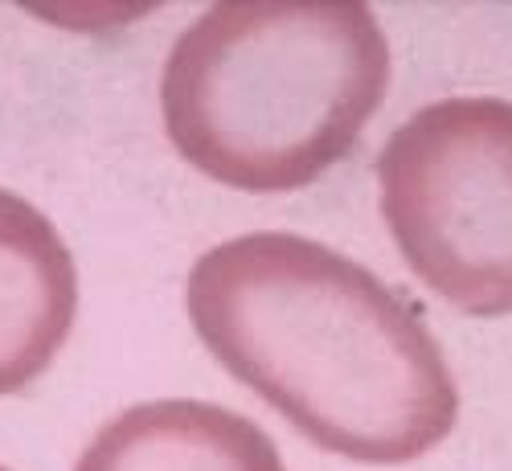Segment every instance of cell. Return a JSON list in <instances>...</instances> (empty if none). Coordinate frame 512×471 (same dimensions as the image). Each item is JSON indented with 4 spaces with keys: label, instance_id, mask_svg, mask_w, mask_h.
<instances>
[{
    "label": "cell",
    "instance_id": "cell-1",
    "mask_svg": "<svg viewBox=\"0 0 512 471\" xmlns=\"http://www.w3.org/2000/svg\"><path fill=\"white\" fill-rule=\"evenodd\" d=\"M189 320L218 365L320 451L394 467L435 451L459 385L418 308L316 238L259 230L205 250Z\"/></svg>",
    "mask_w": 512,
    "mask_h": 471
},
{
    "label": "cell",
    "instance_id": "cell-2",
    "mask_svg": "<svg viewBox=\"0 0 512 471\" xmlns=\"http://www.w3.org/2000/svg\"><path fill=\"white\" fill-rule=\"evenodd\" d=\"M390 66L386 29L361 0H226L168 50L164 136L218 185L304 189L349 156Z\"/></svg>",
    "mask_w": 512,
    "mask_h": 471
},
{
    "label": "cell",
    "instance_id": "cell-3",
    "mask_svg": "<svg viewBox=\"0 0 512 471\" xmlns=\"http://www.w3.org/2000/svg\"><path fill=\"white\" fill-rule=\"evenodd\" d=\"M377 185L426 287L467 316H512V99L426 103L381 148Z\"/></svg>",
    "mask_w": 512,
    "mask_h": 471
},
{
    "label": "cell",
    "instance_id": "cell-4",
    "mask_svg": "<svg viewBox=\"0 0 512 471\" xmlns=\"http://www.w3.org/2000/svg\"><path fill=\"white\" fill-rule=\"evenodd\" d=\"M78 312V271L58 226L0 189V398L21 394L62 353Z\"/></svg>",
    "mask_w": 512,
    "mask_h": 471
},
{
    "label": "cell",
    "instance_id": "cell-5",
    "mask_svg": "<svg viewBox=\"0 0 512 471\" xmlns=\"http://www.w3.org/2000/svg\"><path fill=\"white\" fill-rule=\"evenodd\" d=\"M74 471H287L259 422L218 402L164 398L119 410Z\"/></svg>",
    "mask_w": 512,
    "mask_h": 471
},
{
    "label": "cell",
    "instance_id": "cell-6",
    "mask_svg": "<svg viewBox=\"0 0 512 471\" xmlns=\"http://www.w3.org/2000/svg\"><path fill=\"white\" fill-rule=\"evenodd\" d=\"M0 471H9V467H5V463H0Z\"/></svg>",
    "mask_w": 512,
    "mask_h": 471
}]
</instances>
